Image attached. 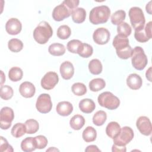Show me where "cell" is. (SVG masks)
<instances>
[{"instance_id":"6da1fadb","label":"cell","mask_w":152,"mask_h":152,"mask_svg":"<svg viewBox=\"0 0 152 152\" xmlns=\"http://www.w3.org/2000/svg\"><path fill=\"white\" fill-rule=\"evenodd\" d=\"M53 34V30L49 24L42 21L37 25L33 31V37L39 44L46 43Z\"/></svg>"},{"instance_id":"7a4b0ae2","label":"cell","mask_w":152,"mask_h":152,"mask_svg":"<svg viewBox=\"0 0 152 152\" xmlns=\"http://www.w3.org/2000/svg\"><path fill=\"white\" fill-rule=\"evenodd\" d=\"M110 15V10L106 5L94 7L90 12L89 20L95 25L103 24L107 21Z\"/></svg>"},{"instance_id":"3957f363","label":"cell","mask_w":152,"mask_h":152,"mask_svg":"<svg viewBox=\"0 0 152 152\" xmlns=\"http://www.w3.org/2000/svg\"><path fill=\"white\" fill-rule=\"evenodd\" d=\"M128 14L131 25L135 31L140 30L144 27L145 19L143 11L140 7H131L129 10Z\"/></svg>"},{"instance_id":"277c9868","label":"cell","mask_w":152,"mask_h":152,"mask_svg":"<svg viewBox=\"0 0 152 152\" xmlns=\"http://www.w3.org/2000/svg\"><path fill=\"white\" fill-rule=\"evenodd\" d=\"M131 62L133 67L139 71L145 68L148 63V59L143 49L140 46H135L132 49Z\"/></svg>"},{"instance_id":"5b68a950","label":"cell","mask_w":152,"mask_h":152,"mask_svg":"<svg viewBox=\"0 0 152 152\" xmlns=\"http://www.w3.org/2000/svg\"><path fill=\"white\" fill-rule=\"evenodd\" d=\"M97 101L101 106L109 110H115L120 104L119 98L109 91H104L99 94Z\"/></svg>"},{"instance_id":"8992f818","label":"cell","mask_w":152,"mask_h":152,"mask_svg":"<svg viewBox=\"0 0 152 152\" xmlns=\"http://www.w3.org/2000/svg\"><path fill=\"white\" fill-rule=\"evenodd\" d=\"M134 134L129 126H124L121 128L119 133L113 140L115 144L120 146H125L134 138Z\"/></svg>"},{"instance_id":"52a82bcc","label":"cell","mask_w":152,"mask_h":152,"mask_svg":"<svg viewBox=\"0 0 152 152\" xmlns=\"http://www.w3.org/2000/svg\"><path fill=\"white\" fill-rule=\"evenodd\" d=\"M36 107L40 113L49 112L52 108V102L50 95L46 93L40 94L36 103Z\"/></svg>"},{"instance_id":"ba28073f","label":"cell","mask_w":152,"mask_h":152,"mask_svg":"<svg viewBox=\"0 0 152 152\" xmlns=\"http://www.w3.org/2000/svg\"><path fill=\"white\" fill-rule=\"evenodd\" d=\"M14 119L13 110L10 107H4L0 113V126L2 129H8L11 126L12 121Z\"/></svg>"},{"instance_id":"9c48e42d","label":"cell","mask_w":152,"mask_h":152,"mask_svg":"<svg viewBox=\"0 0 152 152\" xmlns=\"http://www.w3.org/2000/svg\"><path fill=\"white\" fill-rule=\"evenodd\" d=\"M73 11L71 10L64 2L55 7L52 11V18L56 21H61L69 17Z\"/></svg>"},{"instance_id":"30bf717a","label":"cell","mask_w":152,"mask_h":152,"mask_svg":"<svg viewBox=\"0 0 152 152\" xmlns=\"http://www.w3.org/2000/svg\"><path fill=\"white\" fill-rule=\"evenodd\" d=\"M59 81V77L56 72L53 71L48 72L41 80V86L45 90L53 88Z\"/></svg>"},{"instance_id":"8fae6325","label":"cell","mask_w":152,"mask_h":152,"mask_svg":"<svg viewBox=\"0 0 152 152\" xmlns=\"http://www.w3.org/2000/svg\"><path fill=\"white\" fill-rule=\"evenodd\" d=\"M151 28L152 22L149 21L146 24L145 26L143 28L135 31L134 37L136 40L140 43H144L151 39L152 37Z\"/></svg>"},{"instance_id":"7c38bea8","label":"cell","mask_w":152,"mask_h":152,"mask_svg":"<svg viewBox=\"0 0 152 152\" xmlns=\"http://www.w3.org/2000/svg\"><path fill=\"white\" fill-rule=\"evenodd\" d=\"M110 33L109 31L104 27H100L97 28L93 34V39L94 42L98 45L106 44L110 40Z\"/></svg>"},{"instance_id":"4fadbf2b","label":"cell","mask_w":152,"mask_h":152,"mask_svg":"<svg viewBox=\"0 0 152 152\" xmlns=\"http://www.w3.org/2000/svg\"><path fill=\"white\" fill-rule=\"evenodd\" d=\"M136 126L139 131L145 136L151 134L152 126L150 119L145 116H140L136 122Z\"/></svg>"},{"instance_id":"5bb4252c","label":"cell","mask_w":152,"mask_h":152,"mask_svg":"<svg viewBox=\"0 0 152 152\" xmlns=\"http://www.w3.org/2000/svg\"><path fill=\"white\" fill-rule=\"evenodd\" d=\"M22 24L20 21L16 18H11L6 23V31L11 35H17L20 33Z\"/></svg>"},{"instance_id":"9a60e30c","label":"cell","mask_w":152,"mask_h":152,"mask_svg":"<svg viewBox=\"0 0 152 152\" xmlns=\"http://www.w3.org/2000/svg\"><path fill=\"white\" fill-rule=\"evenodd\" d=\"M112 45L116 49V52H121L129 46V39L125 36L118 34L114 37Z\"/></svg>"},{"instance_id":"2e32d148","label":"cell","mask_w":152,"mask_h":152,"mask_svg":"<svg viewBox=\"0 0 152 152\" xmlns=\"http://www.w3.org/2000/svg\"><path fill=\"white\" fill-rule=\"evenodd\" d=\"M19 91L23 97L25 98H31L35 94L36 88L31 82L24 81L20 84Z\"/></svg>"},{"instance_id":"e0dca14e","label":"cell","mask_w":152,"mask_h":152,"mask_svg":"<svg viewBox=\"0 0 152 152\" xmlns=\"http://www.w3.org/2000/svg\"><path fill=\"white\" fill-rule=\"evenodd\" d=\"M59 71L62 77L64 80L71 79L74 74V67L69 61H65L61 64Z\"/></svg>"},{"instance_id":"ac0fdd59","label":"cell","mask_w":152,"mask_h":152,"mask_svg":"<svg viewBox=\"0 0 152 152\" xmlns=\"http://www.w3.org/2000/svg\"><path fill=\"white\" fill-rule=\"evenodd\" d=\"M56 110L58 114L61 116H69L73 111V106L70 102L67 101L60 102L56 105Z\"/></svg>"},{"instance_id":"d6986e66","label":"cell","mask_w":152,"mask_h":152,"mask_svg":"<svg viewBox=\"0 0 152 152\" xmlns=\"http://www.w3.org/2000/svg\"><path fill=\"white\" fill-rule=\"evenodd\" d=\"M126 84L132 90H138L142 84L141 77L137 74H131L126 78Z\"/></svg>"},{"instance_id":"ffe728a7","label":"cell","mask_w":152,"mask_h":152,"mask_svg":"<svg viewBox=\"0 0 152 152\" xmlns=\"http://www.w3.org/2000/svg\"><path fill=\"white\" fill-rule=\"evenodd\" d=\"M78 106L80 110L85 113H91L96 107L95 103L90 99H83L81 100Z\"/></svg>"},{"instance_id":"44dd1931","label":"cell","mask_w":152,"mask_h":152,"mask_svg":"<svg viewBox=\"0 0 152 152\" xmlns=\"http://www.w3.org/2000/svg\"><path fill=\"white\" fill-rule=\"evenodd\" d=\"M121 126L116 122H109L106 128V133L108 137L113 139L121 131Z\"/></svg>"},{"instance_id":"7402d4cb","label":"cell","mask_w":152,"mask_h":152,"mask_svg":"<svg viewBox=\"0 0 152 152\" xmlns=\"http://www.w3.org/2000/svg\"><path fill=\"white\" fill-rule=\"evenodd\" d=\"M72 19L75 23L80 24L84 21L86 17V11L83 8H77L73 10L71 14Z\"/></svg>"},{"instance_id":"603a6c76","label":"cell","mask_w":152,"mask_h":152,"mask_svg":"<svg viewBox=\"0 0 152 152\" xmlns=\"http://www.w3.org/2000/svg\"><path fill=\"white\" fill-rule=\"evenodd\" d=\"M85 124V119L81 115H74L69 121V125L74 130H80Z\"/></svg>"},{"instance_id":"cb8c5ba5","label":"cell","mask_w":152,"mask_h":152,"mask_svg":"<svg viewBox=\"0 0 152 152\" xmlns=\"http://www.w3.org/2000/svg\"><path fill=\"white\" fill-rule=\"evenodd\" d=\"M65 48L64 45L59 43H54L51 44L48 48L49 53L53 56H62L65 53Z\"/></svg>"},{"instance_id":"d4e9b609","label":"cell","mask_w":152,"mask_h":152,"mask_svg":"<svg viewBox=\"0 0 152 152\" xmlns=\"http://www.w3.org/2000/svg\"><path fill=\"white\" fill-rule=\"evenodd\" d=\"M82 137L86 142H93L96 139L97 131L93 126H88L83 131Z\"/></svg>"},{"instance_id":"484cf974","label":"cell","mask_w":152,"mask_h":152,"mask_svg":"<svg viewBox=\"0 0 152 152\" xmlns=\"http://www.w3.org/2000/svg\"><path fill=\"white\" fill-rule=\"evenodd\" d=\"M93 52V49L90 45L82 42L78 49L77 53L82 58H87L92 55Z\"/></svg>"},{"instance_id":"4316f807","label":"cell","mask_w":152,"mask_h":152,"mask_svg":"<svg viewBox=\"0 0 152 152\" xmlns=\"http://www.w3.org/2000/svg\"><path fill=\"white\" fill-rule=\"evenodd\" d=\"M88 66L90 73L94 75L100 74L103 69L102 64L98 59H93L91 60L88 63Z\"/></svg>"},{"instance_id":"83f0119b","label":"cell","mask_w":152,"mask_h":152,"mask_svg":"<svg viewBox=\"0 0 152 152\" xmlns=\"http://www.w3.org/2000/svg\"><path fill=\"white\" fill-rule=\"evenodd\" d=\"M106 86L105 81L103 78H97L91 80L89 83V88L91 91L94 92L99 91Z\"/></svg>"},{"instance_id":"f1b7e54d","label":"cell","mask_w":152,"mask_h":152,"mask_svg":"<svg viewBox=\"0 0 152 152\" xmlns=\"http://www.w3.org/2000/svg\"><path fill=\"white\" fill-rule=\"evenodd\" d=\"M23 76L22 69L17 66L12 67L8 72V77L10 80L14 82H17L21 80Z\"/></svg>"},{"instance_id":"f546056e","label":"cell","mask_w":152,"mask_h":152,"mask_svg":"<svg viewBox=\"0 0 152 152\" xmlns=\"http://www.w3.org/2000/svg\"><path fill=\"white\" fill-rule=\"evenodd\" d=\"M26 132L25 124L22 123H17L12 128L11 133L15 138H20L23 136Z\"/></svg>"},{"instance_id":"4dcf8cb0","label":"cell","mask_w":152,"mask_h":152,"mask_svg":"<svg viewBox=\"0 0 152 152\" xmlns=\"http://www.w3.org/2000/svg\"><path fill=\"white\" fill-rule=\"evenodd\" d=\"M106 119V113L102 110H98L93 116V122L96 126H102L104 124Z\"/></svg>"},{"instance_id":"1f68e13d","label":"cell","mask_w":152,"mask_h":152,"mask_svg":"<svg viewBox=\"0 0 152 152\" xmlns=\"http://www.w3.org/2000/svg\"><path fill=\"white\" fill-rule=\"evenodd\" d=\"M26 128V132L28 134H35L39 128V124L38 122L33 119H29L25 122Z\"/></svg>"},{"instance_id":"d6a6232c","label":"cell","mask_w":152,"mask_h":152,"mask_svg":"<svg viewBox=\"0 0 152 152\" xmlns=\"http://www.w3.org/2000/svg\"><path fill=\"white\" fill-rule=\"evenodd\" d=\"M21 148L23 151L31 152L36 150L33 137H26L21 142Z\"/></svg>"},{"instance_id":"836d02e7","label":"cell","mask_w":152,"mask_h":152,"mask_svg":"<svg viewBox=\"0 0 152 152\" xmlns=\"http://www.w3.org/2000/svg\"><path fill=\"white\" fill-rule=\"evenodd\" d=\"M8 47L12 52H19L23 48V43L18 39H11L8 42Z\"/></svg>"},{"instance_id":"e575fe53","label":"cell","mask_w":152,"mask_h":152,"mask_svg":"<svg viewBox=\"0 0 152 152\" xmlns=\"http://www.w3.org/2000/svg\"><path fill=\"white\" fill-rule=\"evenodd\" d=\"M126 17V12L124 10H118L111 16V22L113 25H119L124 21Z\"/></svg>"},{"instance_id":"d590c367","label":"cell","mask_w":152,"mask_h":152,"mask_svg":"<svg viewBox=\"0 0 152 152\" xmlns=\"http://www.w3.org/2000/svg\"><path fill=\"white\" fill-rule=\"evenodd\" d=\"M71 30L70 27L67 25H62L59 26L57 30V36L62 40H65L69 38L71 36Z\"/></svg>"},{"instance_id":"8d00e7d4","label":"cell","mask_w":152,"mask_h":152,"mask_svg":"<svg viewBox=\"0 0 152 152\" xmlns=\"http://www.w3.org/2000/svg\"><path fill=\"white\" fill-rule=\"evenodd\" d=\"M14 94V91L11 87L8 85H4L1 86L0 89V96L1 99L7 100L12 98Z\"/></svg>"},{"instance_id":"74e56055","label":"cell","mask_w":152,"mask_h":152,"mask_svg":"<svg viewBox=\"0 0 152 152\" xmlns=\"http://www.w3.org/2000/svg\"><path fill=\"white\" fill-rule=\"evenodd\" d=\"M71 90L75 95L81 96L86 93L87 88L85 84L82 83H75L72 84Z\"/></svg>"},{"instance_id":"f35d334b","label":"cell","mask_w":152,"mask_h":152,"mask_svg":"<svg viewBox=\"0 0 152 152\" xmlns=\"http://www.w3.org/2000/svg\"><path fill=\"white\" fill-rule=\"evenodd\" d=\"M117 32L119 34L128 37L131 34L132 32V28L127 23L123 21L118 25Z\"/></svg>"},{"instance_id":"ab89813d","label":"cell","mask_w":152,"mask_h":152,"mask_svg":"<svg viewBox=\"0 0 152 152\" xmlns=\"http://www.w3.org/2000/svg\"><path fill=\"white\" fill-rule=\"evenodd\" d=\"M33 142L36 148L43 149L46 147L48 141L46 137L40 135L33 137Z\"/></svg>"},{"instance_id":"60d3db41","label":"cell","mask_w":152,"mask_h":152,"mask_svg":"<svg viewBox=\"0 0 152 152\" xmlns=\"http://www.w3.org/2000/svg\"><path fill=\"white\" fill-rule=\"evenodd\" d=\"M81 43H82V42H81L79 40H76V39L71 40L69 41L67 43V45H66L67 49L69 52L72 53H77L78 49Z\"/></svg>"},{"instance_id":"b9f144b4","label":"cell","mask_w":152,"mask_h":152,"mask_svg":"<svg viewBox=\"0 0 152 152\" xmlns=\"http://www.w3.org/2000/svg\"><path fill=\"white\" fill-rule=\"evenodd\" d=\"M0 151H13V148L11 145H10L7 140L3 137H1L0 142Z\"/></svg>"},{"instance_id":"7bdbcfd3","label":"cell","mask_w":152,"mask_h":152,"mask_svg":"<svg viewBox=\"0 0 152 152\" xmlns=\"http://www.w3.org/2000/svg\"><path fill=\"white\" fill-rule=\"evenodd\" d=\"M63 2L72 11L77 8L80 2L78 0H65Z\"/></svg>"},{"instance_id":"ee69618b","label":"cell","mask_w":152,"mask_h":152,"mask_svg":"<svg viewBox=\"0 0 152 152\" xmlns=\"http://www.w3.org/2000/svg\"><path fill=\"white\" fill-rule=\"evenodd\" d=\"M112 151L113 152H125L126 148L125 146H120L113 144L112 147Z\"/></svg>"},{"instance_id":"f6af8a7d","label":"cell","mask_w":152,"mask_h":152,"mask_svg":"<svg viewBox=\"0 0 152 152\" xmlns=\"http://www.w3.org/2000/svg\"><path fill=\"white\" fill-rule=\"evenodd\" d=\"M85 151H88V152L100 151V150L99 149L97 146L95 145H90L87 147V148L85 149Z\"/></svg>"},{"instance_id":"bcb514c9","label":"cell","mask_w":152,"mask_h":152,"mask_svg":"<svg viewBox=\"0 0 152 152\" xmlns=\"http://www.w3.org/2000/svg\"><path fill=\"white\" fill-rule=\"evenodd\" d=\"M151 1H150L145 7V10L149 14H151Z\"/></svg>"},{"instance_id":"7dc6e473","label":"cell","mask_w":152,"mask_h":152,"mask_svg":"<svg viewBox=\"0 0 152 152\" xmlns=\"http://www.w3.org/2000/svg\"><path fill=\"white\" fill-rule=\"evenodd\" d=\"M151 68L150 67L146 71V73H145V76H146V78L151 82Z\"/></svg>"},{"instance_id":"c3c4849f","label":"cell","mask_w":152,"mask_h":152,"mask_svg":"<svg viewBox=\"0 0 152 152\" xmlns=\"http://www.w3.org/2000/svg\"><path fill=\"white\" fill-rule=\"evenodd\" d=\"M1 86H2V84L5 81V77L4 76V73L2 72V71H1Z\"/></svg>"},{"instance_id":"681fc988","label":"cell","mask_w":152,"mask_h":152,"mask_svg":"<svg viewBox=\"0 0 152 152\" xmlns=\"http://www.w3.org/2000/svg\"><path fill=\"white\" fill-rule=\"evenodd\" d=\"M50 150H52V151H53V150H55V151H59V150H58L57 148H55V147H53V148L50 147L49 149L47 150H46V151H50Z\"/></svg>"}]
</instances>
